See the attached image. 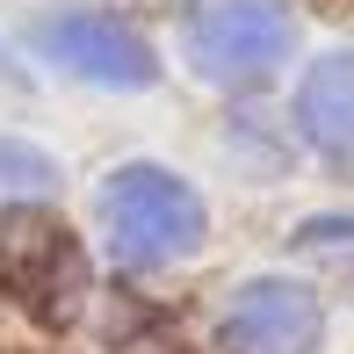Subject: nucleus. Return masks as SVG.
<instances>
[{
    "label": "nucleus",
    "mask_w": 354,
    "mask_h": 354,
    "mask_svg": "<svg viewBox=\"0 0 354 354\" xmlns=\"http://www.w3.org/2000/svg\"><path fill=\"white\" fill-rule=\"evenodd\" d=\"M37 51L94 87H152L159 80V58L145 51V37L109 15H51V22H37Z\"/></svg>",
    "instance_id": "3"
},
{
    "label": "nucleus",
    "mask_w": 354,
    "mask_h": 354,
    "mask_svg": "<svg viewBox=\"0 0 354 354\" xmlns=\"http://www.w3.org/2000/svg\"><path fill=\"white\" fill-rule=\"evenodd\" d=\"M102 232L116 246V261L159 268L203 246V203L167 167H116L102 188Z\"/></svg>",
    "instance_id": "1"
},
{
    "label": "nucleus",
    "mask_w": 354,
    "mask_h": 354,
    "mask_svg": "<svg viewBox=\"0 0 354 354\" xmlns=\"http://www.w3.org/2000/svg\"><path fill=\"white\" fill-rule=\"evenodd\" d=\"M289 51L282 0H196L188 15V58L210 80H261Z\"/></svg>",
    "instance_id": "2"
},
{
    "label": "nucleus",
    "mask_w": 354,
    "mask_h": 354,
    "mask_svg": "<svg viewBox=\"0 0 354 354\" xmlns=\"http://www.w3.org/2000/svg\"><path fill=\"white\" fill-rule=\"evenodd\" d=\"M297 123L318 152L333 159H354V51L340 58H318L304 73V94H297Z\"/></svg>",
    "instance_id": "5"
},
{
    "label": "nucleus",
    "mask_w": 354,
    "mask_h": 354,
    "mask_svg": "<svg viewBox=\"0 0 354 354\" xmlns=\"http://www.w3.org/2000/svg\"><path fill=\"white\" fill-rule=\"evenodd\" d=\"M326 311L304 282H246L224 311V354H318Z\"/></svg>",
    "instance_id": "4"
},
{
    "label": "nucleus",
    "mask_w": 354,
    "mask_h": 354,
    "mask_svg": "<svg viewBox=\"0 0 354 354\" xmlns=\"http://www.w3.org/2000/svg\"><path fill=\"white\" fill-rule=\"evenodd\" d=\"M51 188H58V167L37 152V145L0 138V210H15V203H44Z\"/></svg>",
    "instance_id": "6"
}]
</instances>
